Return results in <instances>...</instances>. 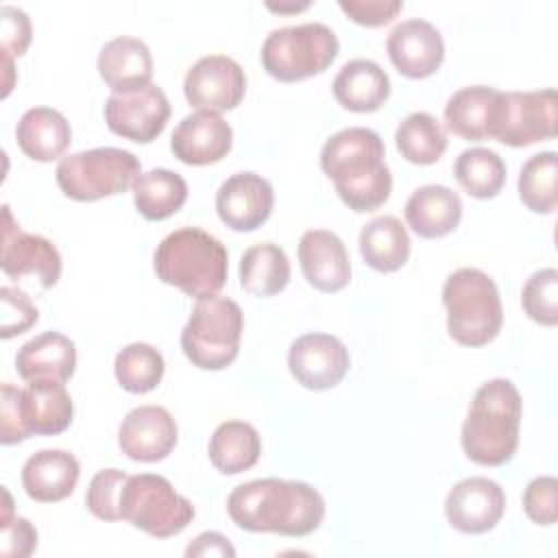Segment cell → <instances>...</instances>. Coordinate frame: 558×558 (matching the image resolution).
<instances>
[{
	"label": "cell",
	"mask_w": 558,
	"mask_h": 558,
	"mask_svg": "<svg viewBox=\"0 0 558 558\" xmlns=\"http://www.w3.org/2000/svg\"><path fill=\"white\" fill-rule=\"evenodd\" d=\"M227 512L246 532L307 536L325 519V499L307 482L264 477L235 486L227 499Z\"/></svg>",
	"instance_id": "cell-1"
},
{
	"label": "cell",
	"mask_w": 558,
	"mask_h": 558,
	"mask_svg": "<svg viewBox=\"0 0 558 558\" xmlns=\"http://www.w3.org/2000/svg\"><path fill=\"white\" fill-rule=\"evenodd\" d=\"M384 157V142L373 129L349 126L325 142L320 168L333 181L340 201L364 214L379 209L392 192V174Z\"/></svg>",
	"instance_id": "cell-2"
},
{
	"label": "cell",
	"mask_w": 558,
	"mask_h": 558,
	"mask_svg": "<svg viewBox=\"0 0 558 558\" xmlns=\"http://www.w3.org/2000/svg\"><path fill=\"white\" fill-rule=\"evenodd\" d=\"M521 395L506 377L484 381L469 405L462 423V451L482 466H501L519 447Z\"/></svg>",
	"instance_id": "cell-3"
},
{
	"label": "cell",
	"mask_w": 558,
	"mask_h": 558,
	"mask_svg": "<svg viewBox=\"0 0 558 558\" xmlns=\"http://www.w3.org/2000/svg\"><path fill=\"white\" fill-rule=\"evenodd\" d=\"M157 279L179 288L187 296L205 299L220 292L229 272L225 244L198 227H181L168 233L155 248Z\"/></svg>",
	"instance_id": "cell-4"
},
{
	"label": "cell",
	"mask_w": 558,
	"mask_h": 558,
	"mask_svg": "<svg viewBox=\"0 0 558 558\" xmlns=\"http://www.w3.org/2000/svg\"><path fill=\"white\" fill-rule=\"evenodd\" d=\"M447 331L462 347H484L497 338L504 307L495 281L480 268H458L442 286Z\"/></svg>",
	"instance_id": "cell-5"
},
{
	"label": "cell",
	"mask_w": 558,
	"mask_h": 558,
	"mask_svg": "<svg viewBox=\"0 0 558 558\" xmlns=\"http://www.w3.org/2000/svg\"><path fill=\"white\" fill-rule=\"evenodd\" d=\"M244 314L229 296L198 299L183 331L181 349L185 357L203 371L227 368L240 351Z\"/></svg>",
	"instance_id": "cell-6"
},
{
	"label": "cell",
	"mask_w": 558,
	"mask_h": 558,
	"mask_svg": "<svg viewBox=\"0 0 558 558\" xmlns=\"http://www.w3.org/2000/svg\"><path fill=\"white\" fill-rule=\"evenodd\" d=\"M338 37L327 24L305 22L270 31L259 59L272 78L296 83L325 72L338 57Z\"/></svg>",
	"instance_id": "cell-7"
},
{
	"label": "cell",
	"mask_w": 558,
	"mask_h": 558,
	"mask_svg": "<svg viewBox=\"0 0 558 558\" xmlns=\"http://www.w3.org/2000/svg\"><path fill=\"white\" fill-rule=\"evenodd\" d=\"M140 174V159L133 153L116 146L89 148L68 155L54 170V179L61 192L68 198L81 203L122 194Z\"/></svg>",
	"instance_id": "cell-8"
},
{
	"label": "cell",
	"mask_w": 558,
	"mask_h": 558,
	"mask_svg": "<svg viewBox=\"0 0 558 558\" xmlns=\"http://www.w3.org/2000/svg\"><path fill=\"white\" fill-rule=\"evenodd\" d=\"M120 514L155 538H170L192 523L194 506L163 475L140 473L129 475L124 482Z\"/></svg>",
	"instance_id": "cell-9"
},
{
	"label": "cell",
	"mask_w": 558,
	"mask_h": 558,
	"mask_svg": "<svg viewBox=\"0 0 558 558\" xmlns=\"http://www.w3.org/2000/svg\"><path fill=\"white\" fill-rule=\"evenodd\" d=\"M556 89L534 92H499L490 140L506 146H532L556 135Z\"/></svg>",
	"instance_id": "cell-10"
},
{
	"label": "cell",
	"mask_w": 558,
	"mask_h": 558,
	"mask_svg": "<svg viewBox=\"0 0 558 558\" xmlns=\"http://www.w3.org/2000/svg\"><path fill=\"white\" fill-rule=\"evenodd\" d=\"M168 118V96L155 83L131 92H111L105 102V122L109 131L135 144H148L161 135Z\"/></svg>",
	"instance_id": "cell-11"
},
{
	"label": "cell",
	"mask_w": 558,
	"mask_h": 558,
	"mask_svg": "<svg viewBox=\"0 0 558 558\" xmlns=\"http://www.w3.org/2000/svg\"><path fill=\"white\" fill-rule=\"evenodd\" d=\"M183 92L196 111L222 113L242 102L246 94V74L235 59L227 54H207L187 70Z\"/></svg>",
	"instance_id": "cell-12"
},
{
	"label": "cell",
	"mask_w": 558,
	"mask_h": 558,
	"mask_svg": "<svg viewBox=\"0 0 558 558\" xmlns=\"http://www.w3.org/2000/svg\"><path fill=\"white\" fill-rule=\"evenodd\" d=\"M2 272L11 279L35 277L41 288H52L61 277V255L57 246L37 233L17 227L9 205L2 207Z\"/></svg>",
	"instance_id": "cell-13"
},
{
	"label": "cell",
	"mask_w": 558,
	"mask_h": 558,
	"mask_svg": "<svg viewBox=\"0 0 558 558\" xmlns=\"http://www.w3.org/2000/svg\"><path fill=\"white\" fill-rule=\"evenodd\" d=\"M292 377L307 390H329L349 373L347 347L331 333H303L288 351Z\"/></svg>",
	"instance_id": "cell-14"
},
{
	"label": "cell",
	"mask_w": 558,
	"mask_h": 558,
	"mask_svg": "<svg viewBox=\"0 0 558 558\" xmlns=\"http://www.w3.org/2000/svg\"><path fill=\"white\" fill-rule=\"evenodd\" d=\"M506 510L504 488L488 477L460 480L445 499V514L451 527L462 534H484L493 530Z\"/></svg>",
	"instance_id": "cell-15"
},
{
	"label": "cell",
	"mask_w": 558,
	"mask_h": 558,
	"mask_svg": "<svg viewBox=\"0 0 558 558\" xmlns=\"http://www.w3.org/2000/svg\"><path fill=\"white\" fill-rule=\"evenodd\" d=\"M179 427L163 405L133 408L120 423L118 445L135 462H159L177 447Z\"/></svg>",
	"instance_id": "cell-16"
},
{
	"label": "cell",
	"mask_w": 558,
	"mask_h": 558,
	"mask_svg": "<svg viewBox=\"0 0 558 558\" xmlns=\"http://www.w3.org/2000/svg\"><path fill=\"white\" fill-rule=\"evenodd\" d=\"M272 205V185L255 172H235L216 192V211L233 231H255L268 220Z\"/></svg>",
	"instance_id": "cell-17"
},
{
	"label": "cell",
	"mask_w": 558,
	"mask_h": 558,
	"mask_svg": "<svg viewBox=\"0 0 558 558\" xmlns=\"http://www.w3.org/2000/svg\"><path fill=\"white\" fill-rule=\"evenodd\" d=\"M386 50L392 65L408 78L432 76L445 59L440 31L421 17L399 22L386 39Z\"/></svg>",
	"instance_id": "cell-18"
},
{
	"label": "cell",
	"mask_w": 558,
	"mask_h": 558,
	"mask_svg": "<svg viewBox=\"0 0 558 558\" xmlns=\"http://www.w3.org/2000/svg\"><path fill=\"white\" fill-rule=\"evenodd\" d=\"M233 129L211 111H194L185 116L172 131L170 150L187 166H209L229 155Z\"/></svg>",
	"instance_id": "cell-19"
},
{
	"label": "cell",
	"mask_w": 558,
	"mask_h": 558,
	"mask_svg": "<svg viewBox=\"0 0 558 558\" xmlns=\"http://www.w3.org/2000/svg\"><path fill=\"white\" fill-rule=\"evenodd\" d=\"M301 270L320 292H338L351 279V259L344 242L327 229H310L299 242Z\"/></svg>",
	"instance_id": "cell-20"
},
{
	"label": "cell",
	"mask_w": 558,
	"mask_h": 558,
	"mask_svg": "<svg viewBox=\"0 0 558 558\" xmlns=\"http://www.w3.org/2000/svg\"><path fill=\"white\" fill-rule=\"evenodd\" d=\"M78 475L81 464L70 451L39 449L22 466V486L35 501L57 504L74 493Z\"/></svg>",
	"instance_id": "cell-21"
},
{
	"label": "cell",
	"mask_w": 558,
	"mask_h": 558,
	"mask_svg": "<svg viewBox=\"0 0 558 558\" xmlns=\"http://www.w3.org/2000/svg\"><path fill=\"white\" fill-rule=\"evenodd\" d=\"M408 227L418 238H442L451 233L462 218V201L447 185L429 183L410 194L403 207Z\"/></svg>",
	"instance_id": "cell-22"
},
{
	"label": "cell",
	"mask_w": 558,
	"mask_h": 558,
	"mask_svg": "<svg viewBox=\"0 0 558 558\" xmlns=\"http://www.w3.org/2000/svg\"><path fill=\"white\" fill-rule=\"evenodd\" d=\"M76 368V347L59 331H44L24 342L15 355V371L24 381H68Z\"/></svg>",
	"instance_id": "cell-23"
},
{
	"label": "cell",
	"mask_w": 558,
	"mask_h": 558,
	"mask_svg": "<svg viewBox=\"0 0 558 558\" xmlns=\"http://www.w3.org/2000/svg\"><path fill=\"white\" fill-rule=\"evenodd\" d=\"M98 74L113 92H131L148 85L153 78L148 46L129 35L109 39L98 52Z\"/></svg>",
	"instance_id": "cell-24"
},
{
	"label": "cell",
	"mask_w": 558,
	"mask_h": 558,
	"mask_svg": "<svg viewBox=\"0 0 558 558\" xmlns=\"http://www.w3.org/2000/svg\"><path fill=\"white\" fill-rule=\"evenodd\" d=\"M331 92L344 109L371 113L388 100L390 78L379 63L371 59H351L338 70Z\"/></svg>",
	"instance_id": "cell-25"
},
{
	"label": "cell",
	"mask_w": 558,
	"mask_h": 558,
	"mask_svg": "<svg viewBox=\"0 0 558 558\" xmlns=\"http://www.w3.org/2000/svg\"><path fill=\"white\" fill-rule=\"evenodd\" d=\"M15 140L26 157L48 163L63 157L72 142V129L61 111L33 107L17 120Z\"/></svg>",
	"instance_id": "cell-26"
},
{
	"label": "cell",
	"mask_w": 558,
	"mask_h": 558,
	"mask_svg": "<svg viewBox=\"0 0 558 558\" xmlns=\"http://www.w3.org/2000/svg\"><path fill=\"white\" fill-rule=\"evenodd\" d=\"M499 89L486 85H469L453 92L445 105L447 129L469 142L490 140Z\"/></svg>",
	"instance_id": "cell-27"
},
{
	"label": "cell",
	"mask_w": 558,
	"mask_h": 558,
	"mask_svg": "<svg viewBox=\"0 0 558 558\" xmlns=\"http://www.w3.org/2000/svg\"><path fill=\"white\" fill-rule=\"evenodd\" d=\"M22 412L31 434L54 436L70 427L74 403L63 381L33 379L22 390Z\"/></svg>",
	"instance_id": "cell-28"
},
{
	"label": "cell",
	"mask_w": 558,
	"mask_h": 558,
	"mask_svg": "<svg viewBox=\"0 0 558 558\" xmlns=\"http://www.w3.org/2000/svg\"><path fill=\"white\" fill-rule=\"evenodd\" d=\"M207 453L220 473L238 475L257 464L262 438L251 423L225 421L214 429Z\"/></svg>",
	"instance_id": "cell-29"
},
{
	"label": "cell",
	"mask_w": 558,
	"mask_h": 558,
	"mask_svg": "<svg viewBox=\"0 0 558 558\" xmlns=\"http://www.w3.org/2000/svg\"><path fill=\"white\" fill-rule=\"evenodd\" d=\"M360 253L377 272H395L410 257V238L395 216H377L360 231Z\"/></svg>",
	"instance_id": "cell-30"
},
{
	"label": "cell",
	"mask_w": 558,
	"mask_h": 558,
	"mask_svg": "<svg viewBox=\"0 0 558 558\" xmlns=\"http://www.w3.org/2000/svg\"><path fill=\"white\" fill-rule=\"evenodd\" d=\"M135 209L146 220H166L177 214L187 201V183L179 172L168 168H153L142 172L133 185Z\"/></svg>",
	"instance_id": "cell-31"
},
{
	"label": "cell",
	"mask_w": 558,
	"mask_h": 558,
	"mask_svg": "<svg viewBox=\"0 0 558 558\" xmlns=\"http://www.w3.org/2000/svg\"><path fill=\"white\" fill-rule=\"evenodd\" d=\"M290 281V259L272 242L248 246L240 257V286L255 296L279 294Z\"/></svg>",
	"instance_id": "cell-32"
},
{
	"label": "cell",
	"mask_w": 558,
	"mask_h": 558,
	"mask_svg": "<svg viewBox=\"0 0 558 558\" xmlns=\"http://www.w3.org/2000/svg\"><path fill=\"white\" fill-rule=\"evenodd\" d=\"M447 131L427 111L405 116L395 131V144L401 157L418 166L436 163L447 150Z\"/></svg>",
	"instance_id": "cell-33"
},
{
	"label": "cell",
	"mask_w": 558,
	"mask_h": 558,
	"mask_svg": "<svg viewBox=\"0 0 558 558\" xmlns=\"http://www.w3.org/2000/svg\"><path fill=\"white\" fill-rule=\"evenodd\" d=\"M460 187L473 198H493L506 183V163L490 148H466L453 163Z\"/></svg>",
	"instance_id": "cell-34"
},
{
	"label": "cell",
	"mask_w": 558,
	"mask_h": 558,
	"mask_svg": "<svg viewBox=\"0 0 558 558\" xmlns=\"http://www.w3.org/2000/svg\"><path fill=\"white\" fill-rule=\"evenodd\" d=\"M519 198L534 214H554L558 205V159L554 150L532 155L519 172Z\"/></svg>",
	"instance_id": "cell-35"
},
{
	"label": "cell",
	"mask_w": 558,
	"mask_h": 558,
	"mask_svg": "<svg viewBox=\"0 0 558 558\" xmlns=\"http://www.w3.org/2000/svg\"><path fill=\"white\" fill-rule=\"evenodd\" d=\"M166 364L163 355L146 342H133L118 351L113 362V373L118 384L133 395L150 392L159 386Z\"/></svg>",
	"instance_id": "cell-36"
},
{
	"label": "cell",
	"mask_w": 558,
	"mask_h": 558,
	"mask_svg": "<svg viewBox=\"0 0 558 558\" xmlns=\"http://www.w3.org/2000/svg\"><path fill=\"white\" fill-rule=\"evenodd\" d=\"M521 305L534 323L554 327L558 323V270L541 268L532 272L521 290Z\"/></svg>",
	"instance_id": "cell-37"
},
{
	"label": "cell",
	"mask_w": 558,
	"mask_h": 558,
	"mask_svg": "<svg viewBox=\"0 0 558 558\" xmlns=\"http://www.w3.org/2000/svg\"><path fill=\"white\" fill-rule=\"evenodd\" d=\"M129 473L120 469H102L98 471L85 493L87 510L102 521H120V495L124 488Z\"/></svg>",
	"instance_id": "cell-38"
},
{
	"label": "cell",
	"mask_w": 558,
	"mask_h": 558,
	"mask_svg": "<svg viewBox=\"0 0 558 558\" xmlns=\"http://www.w3.org/2000/svg\"><path fill=\"white\" fill-rule=\"evenodd\" d=\"M2 497H4V506H2V521H0V527H2L0 556L26 558L37 547V530L28 519L13 514V501L4 486H2Z\"/></svg>",
	"instance_id": "cell-39"
},
{
	"label": "cell",
	"mask_w": 558,
	"mask_h": 558,
	"mask_svg": "<svg viewBox=\"0 0 558 558\" xmlns=\"http://www.w3.org/2000/svg\"><path fill=\"white\" fill-rule=\"evenodd\" d=\"M0 303H2V320H0V336L4 340L24 333L39 320L37 307L31 303V299L11 286H2L0 290Z\"/></svg>",
	"instance_id": "cell-40"
},
{
	"label": "cell",
	"mask_w": 558,
	"mask_h": 558,
	"mask_svg": "<svg viewBox=\"0 0 558 558\" xmlns=\"http://www.w3.org/2000/svg\"><path fill=\"white\" fill-rule=\"evenodd\" d=\"M523 510L538 525H554L558 517V482L554 475L534 477L523 490Z\"/></svg>",
	"instance_id": "cell-41"
},
{
	"label": "cell",
	"mask_w": 558,
	"mask_h": 558,
	"mask_svg": "<svg viewBox=\"0 0 558 558\" xmlns=\"http://www.w3.org/2000/svg\"><path fill=\"white\" fill-rule=\"evenodd\" d=\"M2 427H0V442L2 445H15L22 442L31 436L26 421H24V412H22V390L11 386V384H2Z\"/></svg>",
	"instance_id": "cell-42"
},
{
	"label": "cell",
	"mask_w": 558,
	"mask_h": 558,
	"mask_svg": "<svg viewBox=\"0 0 558 558\" xmlns=\"http://www.w3.org/2000/svg\"><path fill=\"white\" fill-rule=\"evenodd\" d=\"M0 24H2V52L9 57H22L31 44V20L28 15L11 4L0 9Z\"/></svg>",
	"instance_id": "cell-43"
},
{
	"label": "cell",
	"mask_w": 558,
	"mask_h": 558,
	"mask_svg": "<svg viewBox=\"0 0 558 558\" xmlns=\"http://www.w3.org/2000/svg\"><path fill=\"white\" fill-rule=\"evenodd\" d=\"M338 7L362 26H384L403 9L401 0H340Z\"/></svg>",
	"instance_id": "cell-44"
},
{
	"label": "cell",
	"mask_w": 558,
	"mask_h": 558,
	"mask_svg": "<svg viewBox=\"0 0 558 558\" xmlns=\"http://www.w3.org/2000/svg\"><path fill=\"white\" fill-rule=\"evenodd\" d=\"M185 556H235V547L220 532L198 534L185 549Z\"/></svg>",
	"instance_id": "cell-45"
},
{
	"label": "cell",
	"mask_w": 558,
	"mask_h": 558,
	"mask_svg": "<svg viewBox=\"0 0 558 558\" xmlns=\"http://www.w3.org/2000/svg\"><path fill=\"white\" fill-rule=\"evenodd\" d=\"M266 7L277 13H296V11H305L310 7V2H270L268 0Z\"/></svg>",
	"instance_id": "cell-46"
}]
</instances>
